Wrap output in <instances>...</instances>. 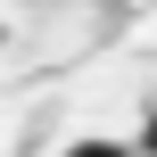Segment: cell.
<instances>
[{
  "label": "cell",
  "instance_id": "cell-1",
  "mask_svg": "<svg viewBox=\"0 0 157 157\" xmlns=\"http://www.w3.org/2000/svg\"><path fill=\"white\" fill-rule=\"evenodd\" d=\"M66 157H141V149H132V141H108V132H91V141H75Z\"/></svg>",
  "mask_w": 157,
  "mask_h": 157
},
{
  "label": "cell",
  "instance_id": "cell-2",
  "mask_svg": "<svg viewBox=\"0 0 157 157\" xmlns=\"http://www.w3.org/2000/svg\"><path fill=\"white\" fill-rule=\"evenodd\" d=\"M141 157H157V116H141Z\"/></svg>",
  "mask_w": 157,
  "mask_h": 157
}]
</instances>
